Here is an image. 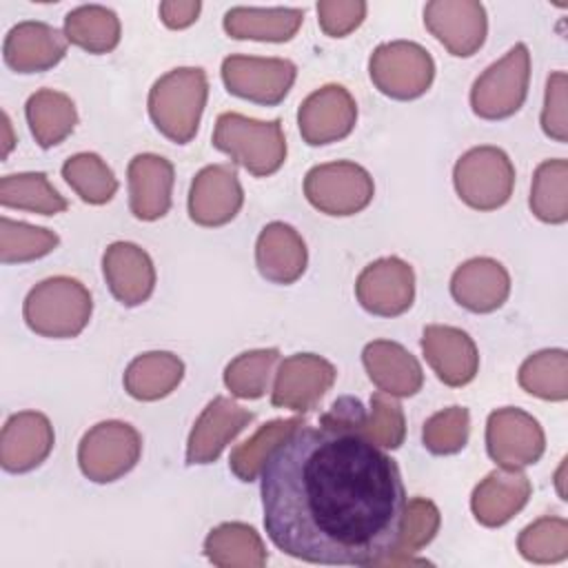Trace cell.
<instances>
[{
  "instance_id": "obj_1",
  "label": "cell",
  "mask_w": 568,
  "mask_h": 568,
  "mask_svg": "<svg viewBox=\"0 0 568 568\" xmlns=\"http://www.w3.org/2000/svg\"><path fill=\"white\" fill-rule=\"evenodd\" d=\"M260 495L268 539L324 566H379L399 544V466L359 433L300 424L266 457Z\"/></svg>"
},
{
  "instance_id": "obj_2",
  "label": "cell",
  "mask_w": 568,
  "mask_h": 568,
  "mask_svg": "<svg viewBox=\"0 0 568 568\" xmlns=\"http://www.w3.org/2000/svg\"><path fill=\"white\" fill-rule=\"evenodd\" d=\"M209 98V80L200 67H180L162 78L149 91V115L155 129L175 144L195 138L202 111Z\"/></svg>"
},
{
  "instance_id": "obj_3",
  "label": "cell",
  "mask_w": 568,
  "mask_h": 568,
  "mask_svg": "<svg viewBox=\"0 0 568 568\" xmlns=\"http://www.w3.org/2000/svg\"><path fill=\"white\" fill-rule=\"evenodd\" d=\"M93 300L89 288L69 275L47 277L24 297L22 315L27 326L53 339L75 337L91 320Z\"/></svg>"
},
{
  "instance_id": "obj_4",
  "label": "cell",
  "mask_w": 568,
  "mask_h": 568,
  "mask_svg": "<svg viewBox=\"0 0 568 568\" xmlns=\"http://www.w3.org/2000/svg\"><path fill=\"white\" fill-rule=\"evenodd\" d=\"M213 146L255 178L273 175L286 160V138L280 120L262 122L233 111L217 115Z\"/></svg>"
},
{
  "instance_id": "obj_5",
  "label": "cell",
  "mask_w": 568,
  "mask_h": 568,
  "mask_svg": "<svg viewBox=\"0 0 568 568\" xmlns=\"http://www.w3.org/2000/svg\"><path fill=\"white\" fill-rule=\"evenodd\" d=\"M453 182L464 204L477 211H495L513 195L515 166L499 146H473L455 162Z\"/></svg>"
},
{
  "instance_id": "obj_6",
  "label": "cell",
  "mask_w": 568,
  "mask_h": 568,
  "mask_svg": "<svg viewBox=\"0 0 568 568\" xmlns=\"http://www.w3.org/2000/svg\"><path fill=\"white\" fill-rule=\"evenodd\" d=\"M530 82V53L524 42L515 44L501 60L493 62L470 89V106L484 120H504L515 115Z\"/></svg>"
},
{
  "instance_id": "obj_7",
  "label": "cell",
  "mask_w": 568,
  "mask_h": 568,
  "mask_svg": "<svg viewBox=\"0 0 568 568\" xmlns=\"http://www.w3.org/2000/svg\"><path fill=\"white\" fill-rule=\"evenodd\" d=\"M368 73L379 93L393 100H415L433 84L435 62L422 44L393 40L371 53Z\"/></svg>"
},
{
  "instance_id": "obj_8",
  "label": "cell",
  "mask_w": 568,
  "mask_h": 568,
  "mask_svg": "<svg viewBox=\"0 0 568 568\" xmlns=\"http://www.w3.org/2000/svg\"><path fill=\"white\" fill-rule=\"evenodd\" d=\"M140 433L118 419H106L91 426L78 446V464L87 479L109 484L126 475L140 459Z\"/></svg>"
},
{
  "instance_id": "obj_9",
  "label": "cell",
  "mask_w": 568,
  "mask_h": 568,
  "mask_svg": "<svg viewBox=\"0 0 568 568\" xmlns=\"http://www.w3.org/2000/svg\"><path fill=\"white\" fill-rule=\"evenodd\" d=\"M304 195L317 211L346 217L364 211L371 204L375 184L364 166L348 160H337L317 164L306 173Z\"/></svg>"
},
{
  "instance_id": "obj_10",
  "label": "cell",
  "mask_w": 568,
  "mask_h": 568,
  "mask_svg": "<svg viewBox=\"0 0 568 568\" xmlns=\"http://www.w3.org/2000/svg\"><path fill=\"white\" fill-rule=\"evenodd\" d=\"M546 448V435L539 422L521 408H497L486 422V450L490 459L506 470H521L537 464Z\"/></svg>"
},
{
  "instance_id": "obj_11",
  "label": "cell",
  "mask_w": 568,
  "mask_h": 568,
  "mask_svg": "<svg viewBox=\"0 0 568 568\" xmlns=\"http://www.w3.org/2000/svg\"><path fill=\"white\" fill-rule=\"evenodd\" d=\"M297 69L286 58H257V55H229L222 62V80L229 93L264 104H280L293 82Z\"/></svg>"
},
{
  "instance_id": "obj_12",
  "label": "cell",
  "mask_w": 568,
  "mask_h": 568,
  "mask_svg": "<svg viewBox=\"0 0 568 568\" xmlns=\"http://www.w3.org/2000/svg\"><path fill=\"white\" fill-rule=\"evenodd\" d=\"M355 295L364 311L379 317H397L413 306V266L395 255L371 262L355 282Z\"/></svg>"
},
{
  "instance_id": "obj_13",
  "label": "cell",
  "mask_w": 568,
  "mask_h": 568,
  "mask_svg": "<svg viewBox=\"0 0 568 568\" xmlns=\"http://www.w3.org/2000/svg\"><path fill=\"white\" fill-rule=\"evenodd\" d=\"M335 366L315 353H295L286 357L273 382L271 404L277 408H288L306 413L320 404L326 390L335 382Z\"/></svg>"
},
{
  "instance_id": "obj_14",
  "label": "cell",
  "mask_w": 568,
  "mask_h": 568,
  "mask_svg": "<svg viewBox=\"0 0 568 568\" xmlns=\"http://www.w3.org/2000/svg\"><path fill=\"white\" fill-rule=\"evenodd\" d=\"M424 24L457 58L477 53L488 33L486 9L477 0H433L424 7Z\"/></svg>"
},
{
  "instance_id": "obj_15",
  "label": "cell",
  "mask_w": 568,
  "mask_h": 568,
  "mask_svg": "<svg viewBox=\"0 0 568 568\" xmlns=\"http://www.w3.org/2000/svg\"><path fill=\"white\" fill-rule=\"evenodd\" d=\"M357 122V104L342 84H324L313 91L297 109L302 140L311 146H324L344 140Z\"/></svg>"
},
{
  "instance_id": "obj_16",
  "label": "cell",
  "mask_w": 568,
  "mask_h": 568,
  "mask_svg": "<svg viewBox=\"0 0 568 568\" xmlns=\"http://www.w3.org/2000/svg\"><path fill=\"white\" fill-rule=\"evenodd\" d=\"M244 204L237 173L226 164L204 166L191 182L189 217L200 226L229 224Z\"/></svg>"
},
{
  "instance_id": "obj_17",
  "label": "cell",
  "mask_w": 568,
  "mask_h": 568,
  "mask_svg": "<svg viewBox=\"0 0 568 568\" xmlns=\"http://www.w3.org/2000/svg\"><path fill=\"white\" fill-rule=\"evenodd\" d=\"M253 419V413L229 397H213L195 419L186 442V464L215 462Z\"/></svg>"
},
{
  "instance_id": "obj_18",
  "label": "cell",
  "mask_w": 568,
  "mask_h": 568,
  "mask_svg": "<svg viewBox=\"0 0 568 568\" xmlns=\"http://www.w3.org/2000/svg\"><path fill=\"white\" fill-rule=\"evenodd\" d=\"M53 426L38 410L11 415L0 435V466L7 473H29L38 468L53 450Z\"/></svg>"
},
{
  "instance_id": "obj_19",
  "label": "cell",
  "mask_w": 568,
  "mask_h": 568,
  "mask_svg": "<svg viewBox=\"0 0 568 568\" xmlns=\"http://www.w3.org/2000/svg\"><path fill=\"white\" fill-rule=\"evenodd\" d=\"M422 351L435 375L446 386H466L479 368V353L473 337L446 324H430L422 333Z\"/></svg>"
},
{
  "instance_id": "obj_20",
  "label": "cell",
  "mask_w": 568,
  "mask_h": 568,
  "mask_svg": "<svg viewBox=\"0 0 568 568\" xmlns=\"http://www.w3.org/2000/svg\"><path fill=\"white\" fill-rule=\"evenodd\" d=\"M102 273L111 295L124 306L144 304L155 288V266L133 242H113L102 255Z\"/></svg>"
},
{
  "instance_id": "obj_21",
  "label": "cell",
  "mask_w": 568,
  "mask_h": 568,
  "mask_svg": "<svg viewBox=\"0 0 568 568\" xmlns=\"http://www.w3.org/2000/svg\"><path fill=\"white\" fill-rule=\"evenodd\" d=\"M67 36L40 20H24L9 29L2 55L18 73H40L55 67L67 53Z\"/></svg>"
},
{
  "instance_id": "obj_22",
  "label": "cell",
  "mask_w": 568,
  "mask_h": 568,
  "mask_svg": "<svg viewBox=\"0 0 568 568\" xmlns=\"http://www.w3.org/2000/svg\"><path fill=\"white\" fill-rule=\"evenodd\" d=\"M129 209L142 222L160 220L171 209L173 164L155 153H138L126 169Z\"/></svg>"
},
{
  "instance_id": "obj_23",
  "label": "cell",
  "mask_w": 568,
  "mask_h": 568,
  "mask_svg": "<svg viewBox=\"0 0 568 568\" xmlns=\"http://www.w3.org/2000/svg\"><path fill=\"white\" fill-rule=\"evenodd\" d=\"M450 295L470 313H493L510 295V275L493 257H473L455 268Z\"/></svg>"
},
{
  "instance_id": "obj_24",
  "label": "cell",
  "mask_w": 568,
  "mask_h": 568,
  "mask_svg": "<svg viewBox=\"0 0 568 568\" xmlns=\"http://www.w3.org/2000/svg\"><path fill=\"white\" fill-rule=\"evenodd\" d=\"M532 486L521 470H493L473 490L470 510L481 526L497 528L510 521L530 499Z\"/></svg>"
},
{
  "instance_id": "obj_25",
  "label": "cell",
  "mask_w": 568,
  "mask_h": 568,
  "mask_svg": "<svg viewBox=\"0 0 568 568\" xmlns=\"http://www.w3.org/2000/svg\"><path fill=\"white\" fill-rule=\"evenodd\" d=\"M308 251L302 235L284 222L266 224L255 242V264L264 280L293 284L306 271Z\"/></svg>"
},
{
  "instance_id": "obj_26",
  "label": "cell",
  "mask_w": 568,
  "mask_h": 568,
  "mask_svg": "<svg viewBox=\"0 0 568 568\" xmlns=\"http://www.w3.org/2000/svg\"><path fill=\"white\" fill-rule=\"evenodd\" d=\"M362 362L371 382L393 397H410L424 384V371L417 357L397 342H368L362 351Z\"/></svg>"
},
{
  "instance_id": "obj_27",
  "label": "cell",
  "mask_w": 568,
  "mask_h": 568,
  "mask_svg": "<svg viewBox=\"0 0 568 568\" xmlns=\"http://www.w3.org/2000/svg\"><path fill=\"white\" fill-rule=\"evenodd\" d=\"M304 11L291 7H233L224 16V31L235 40L286 42L302 27Z\"/></svg>"
},
{
  "instance_id": "obj_28",
  "label": "cell",
  "mask_w": 568,
  "mask_h": 568,
  "mask_svg": "<svg viewBox=\"0 0 568 568\" xmlns=\"http://www.w3.org/2000/svg\"><path fill=\"white\" fill-rule=\"evenodd\" d=\"M204 555L220 568H262L268 559L262 537L242 521L215 526L204 539Z\"/></svg>"
},
{
  "instance_id": "obj_29",
  "label": "cell",
  "mask_w": 568,
  "mask_h": 568,
  "mask_svg": "<svg viewBox=\"0 0 568 568\" xmlns=\"http://www.w3.org/2000/svg\"><path fill=\"white\" fill-rule=\"evenodd\" d=\"M184 377V364L166 351L138 355L124 371V390L140 402H155L178 388Z\"/></svg>"
},
{
  "instance_id": "obj_30",
  "label": "cell",
  "mask_w": 568,
  "mask_h": 568,
  "mask_svg": "<svg viewBox=\"0 0 568 568\" xmlns=\"http://www.w3.org/2000/svg\"><path fill=\"white\" fill-rule=\"evenodd\" d=\"M24 113L31 135L42 149H51L64 142L78 124L73 100L67 93L53 89H40L29 95Z\"/></svg>"
},
{
  "instance_id": "obj_31",
  "label": "cell",
  "mask_w": 568,
  "mask_h": 568,
  "mask_svg": "<svg viewBox=\"0 0 568 568\" xmlns=\"http://www.w3.org/2000/svg\"><path fill=\"white\" fill-rule=\"evenodd\" d=\"M64 36L89 53H109L120 42V18L102 4H82L64 16Z\"/></svg>"
},
{
  "instance_id": "obj_32",
  "label": "cell",
  "mask_w": 568,
  "mask_h": 568,
  "mask_svg": "<svg viewBox=\"0 0 568 568\" xmlns=\"http://www.w3.org/2000/svg\"><path fill=\"white\" fill-rule=\"evenodd\" d=\"M0 204L7 209H20L40 215H55L67 211L69 206V202L40 171L4 175L0 180Z\"/></svg>"
},
{
  "instance_id": "obj_33",
  "label": "cell",
  "mask_w": 568,
  "mask_h": 568,
  "mask_svg": "<svg viewBox=\"0 0 568 568\" xmlns=\"http://www.w3.org/2000/svg\"><path fill=\"white\" fill-rule=\"evenodd\" d=\"M530 211L546 224H564L568 220V162L544 160L532 175Z\"/></svg>"
},
{
  "instance_id": "obj_34",
  "label": "cell",
  "mask_w": 568,
  "mask_h": 568,
  "mask_svg": "<svg viewBox=\"0 0 568 568\" xmlns=\"http://www.w3.org/2000/svg\"><path fill=\"white\" fill-rule=\"evenodd\" d=\"M519 386L548 402L568 397V353L564 348H546L524 359L519 366Z\"/></svg>"
},
{
  "instance_id": "obj_35",
  "label": "cell",
  "mask_w": 568,
  "mask_h": 568,
  "mask_svg": "<svg viewBox=\"0 0 568 568\" xmlns=\"http://www.w3.org/2000/svg\"><path fill=\"white\" fill-rule=\"evenodd\" d=\"M277 362V348H257L240 353L235 359L226 364L224 384L231 390V395L240 399H257L268 390Z\"/></svg>"
},
{
  "instance_id": "obj_36",
  "label": "cell",
  "mask_w": 568,
  "mask_h": 568,
  "mask_svg": "<svg viewBox=\"0 0 568 568\" xmlns=\"http://www.w3.org/2000/svg\"><path fill=\"white\" fill-rule=\"evenodd\" d=\"M300 424H304L302 417H291V419H273L260 426L253 433V437H248L244 444L233 448L229 457V468L233 470V475L242 481H253L262 473V466L271 455V450Z\"/></svg>"
},
{
  "instance_id": "obj_37",
  "label": "cell",
  "mask_w": 568,
  "mask_h": 568,
  "mask_svg": "<svg viewBox=\"0 0 568 568\" xmlns=\"http://www.w3.org/2000/svg\"><path fill=\"white\" fill-rule=\"evenodd\" d=\"M439 524H442L439 508L430 499L413 497L410 501H406L399 544H397L395 552L390 557H386L382 564H406V561L424 564V559H410V555L433 541V537L439 530Z\"/></svg>"
},
{
  "instance_id": "obj_38",
  "label": "cell",
  "mask_w": 568,
  "mask_h": 568,
  "mask_svg": "<svg viewBox=\"0 0 568 568\" xmlns=\"http://www.w3.org/2000/svg\"><path fill=\"white\" fill-rule=\"evenodd\" d=\"M62 178L87 204H106L118 191L113 171L98 153L71 155L62 164Z\"/></svg>"
},
{
  "instance_id": "obj_39",
  "label": "cell",
  "mask_w": 568,
  "mask_h": 568,
  "mask_svg": "<svg viewBox=\"0 0 568 568\" xmlns=\"http://www.w3.org/2000/svg\"><path fill=\"white\" fill-rule=\"evenodd\" d=\"M58 235L42 226L0 217V260L2 264L33 262L58 246Z\"/></svg>"
},
{
  "instance_id": "obj_40",
  "label": "cell",
  "mask_w": 568,
  "mask_h": 568,
  "mask_svg": "<svg viewBox=\"0 0 568 568\" xmlns=\"http://www.w3.org/2000/svg\"><path fill=\"white\" fill-rule=\"evenodd\" d=\"M517 550L532 564H557L568 557V521L564 517H539L517 537Z\"/></svg>"
},
{
  "instance_id": "obj_41",
  "label": "cell",
  "mask_w": 568,
  "mask_h": 568,
  "mask_svg": "<svg viewBox=\"0 0 568 568\" xmlns=\"http://www.w3.org/2000/svg\"><path fill=\"white\" fill-rule=\"evenodd\" d=\"M359 435L379 448H399L406 437V419L399 402L384 390L373 393Z\"/></svg>"
},
{
  "instance_id": "obj_42",
  "label": "cell",
  "mask_w": 568,
  "mask_h": 568,
  "mask_svg": "<svg viewBox=\"0 0 568 568\" xmlns=\"http://www.w3.org/2000/svg\"><path fill=\"white\" fill-rule=\"evenodd\" d=\"M470 433V415L464 406H448L430 415L422 430V442L433 455H455L459 453Z\"/></svg>"
},
{
  "instance_id": "obj_43",
  "label": "cell",
  "mask_w": 568,
  "mask_h": 568,
  "mask_svg": "<svg viewBox=\"0 0 568 568\" xmlns=\"http://www.w3.org/2000/svg\"><path fill=\"white\" fill-rule=\"evenodd\" d=\"M568 75L566 71H555L546 82V98L541 109V129L548 138L557 142L568 140Z\"/></svg>"
},
{
  "instance_id": "obj_44",
  "label": "cell",
  "mask_w": 568,
  "mask_h": 568,
  "mask_svg": "<svg viewBox=\"0 0 568 568\" xmlns=\"http://www.w3.org/2000/svg\"><path fill=\"white\" fill-rule=\"evenodd\" d=\"M366 18L364 0H320L317 22L331 38H344L355 31Z\"/></svg>"
},
{
  "instance_id": "obj_45",
  "label": "cell",
  "mask_w": 568,
  "mask_h": 568,
  "mask_svg": "<svg viewBox=\"0 0 568 568\" xmlns=\"http://www.w3.org/2000/svg\"><path fill=\"white\" fill-rule=\"evenodd\" d=\"M366 413L368 410L364 408V404L357 397L344 395V397H337L326 413H322L320 424L328 426V428H344V430L359 433V428L366 419Z\"/></svg>"
},
{
  "instance_id": "obj_46",
  "label": "cell",
  "mask_w": 568,
  "mask_h": 568,
  "mask_svg": "<svg viewBox=\"0 0 568 568\" xmlns=\"http://www.w3.org/2000/svg\"><path fill=\"white\" fill-rule=\"evenodd\" d=\"M200 0H164L160 2V20L169 29H186L200 16Z\"/></svg>"
},
{
  "instance_id": "obj_47",
  "label": "cell",
  "mask_w": 568,
  "mask_h": 568,
  "mask_svg": "<svg viewBox=\"0 0 568 568\" xmlns=\"http://www.w3.org/2000/svg\"><path fill=\"white\" fill-rule=\"evenodd\" d=\"M2 124H4V131H7V146H4V155L11 151L13 146V138H11V122H9V115L2 113Z\"/></svg>"
},
{
  "instance_id": "obj_48",
  "label": "cell",
  "mask_w": 568,
  "mask_h": 568,
  "mask_svg": "<svg viewBox=\"0 0 568 568\" xmlns=\"http://www.w3.org/2000/svg\"><path fill=\"white\" fill-rule=\"evenodd\" d=\"M564 470H566V459H564V464H561V466H559V470H557V490H559L561 499H566V493H564V488H561V481H564Z\"/></svg>"
}]
</instances>
